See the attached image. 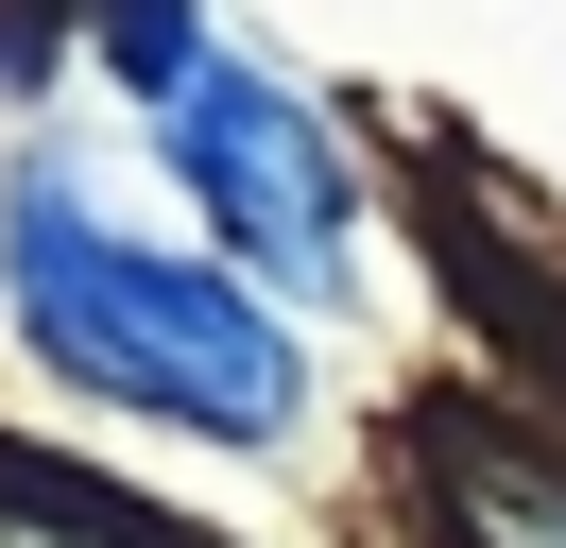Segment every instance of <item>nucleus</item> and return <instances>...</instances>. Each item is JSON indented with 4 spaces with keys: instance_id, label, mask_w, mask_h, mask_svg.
<instances>
[{
    "instance_id": "nucleus-1",
    "label": "nucleus",
    "mask_w": 566,
    "mask_h": 548,
    "mask_svg": "<svg viewBox=\"0 0 566 548\" xmlns=\"http://www.w3.org/2000/svg\"><path fill=\"white\" fill-rule=\"evenodd\" d=\"M0 292H18V326H35V360L70 377V394H120V411H155V429L275 445L292 394H310V360H292L275 308L223 257H172V240L104 223L70 155L0 171Z\"/></svg>"
},
{
    "instance_id": "nucleus-2",
    "label": "nucleus",
    "mask_w": 566,
    "mask_h": 548,
    "mask_svg": "<svg viewBox=\"0 0 566 548\" xmlns=\"http://www.w3.org/2000/svg\"><path fill=\"white\" fill-rule=\"evenodd\" d=\"M104 52L155 86V137H172L189 205L223 223V257L292 274V292H344L360 189H344V155H326V120H310V103H292L275 68L207 52V34H189V0H120V18H104Z\"/></svg>"
},
{
    "instance_id": "nucleus-3",
    "label": "nucleus",
    "mask_w": 566,
    "mask_h": 548,
    "mask_svg": "<svg viewBox=\"0 0 566 548\" xmlns=\"http://www.w3.org/2000/svg\"><path fill=\"white\" fill-rule=\"evenodd\" d=\"M447 514H463V548H566V479L532 463V445H463Z\"/></svg>"
}]
</instances>
